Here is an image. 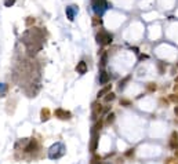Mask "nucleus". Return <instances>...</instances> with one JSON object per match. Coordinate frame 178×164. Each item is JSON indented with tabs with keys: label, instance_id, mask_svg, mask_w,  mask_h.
<instances>
[{
	"label": "nucleus",
	"instance_id": "nucleus-28",
	"mask_svg": "<svg viewBox=\"0 0 178 164\" xmlns=\"http://www.w3.org/2000/svg\"><path fill=\"white\" fill-rule=\"evenodd\" d=\"M139 60H148V55H145V54H141V55H139Z\"/></svg>",
	"mask_w": 178,
	"mask_h": 164
},
{
	"label": "nucleus",
	"instance_id": "nucleus-31",
	"mask_svg": "<svg viewBox=\"0 0 178 164\" xmlns=\"http://www.w3.org/2000/svg\"><path fill=\"white\" fill-rule=\"evenodd\" d=\"M175 157L178 159V148H177V149H175Z\"/></svg>",
	"mask_w": 178,
	"mask_h": 164
},
{
	"label": "nucleus",
	"instance_id": "nucleus-18",
	"mask_svg": "<svg viewBox=\"0 0 178 164\" xmlns=\"http://www.w3.org/2000/svg\"><path fill=\"white\" fill-rule=\"evenodd\" d=\"M164 164H178V159L177 157H169V159H166Z\"/></svg>",
	"mask_w": 178,
	"mask_h": 164
},
{
	"label": "nucleus",
	"instance_id": "nucleus-3",
	"mask_svg": "<svg viewBox=\"0 0 178 164\" xmlns=\"http://www.w3.org/2000/svg\"><path fill=\"white\" fill-rule=\"evenodd\" d=\"M93 10L97 15H101L106 9H108V3L106 0H93Z\"/></svg>",
	"mask_w": 178,
	"mask_h": 164
},
{
	"label": "nucleus",
	"instance_id": "nucleus-14",
	"mask_svg": "<svg viewBox=\"0 0 178 164\" xmlns=\"http://www.w3.org/2000/svg\"><path fill=\"white\" fill-rule=\"evenodd\" d=\"M104 97H105V98H104V101H105L106 104H108V102H112V101H113V99L116 98V95H115V94H113V93H108V94H106V95H104Z\"/></svg>",
	"mask_w": 178,
	"mask_h": 164
},
{
	"label": "nucleus",
	"instance_id": "nucleus-33",
	"mask_svg": "<svg viewBox=\"0 0 178 164\" xmlns=\"http://www.w3.org/2000/svg\"><path fill=\"white\" fill-rule=\"evenodd\" d=\"M95 164H102V163H101V161H98V163H95Z\"/></svg>",
	"mask_w": 178,
	"mask_h": 164
},
{
	"label": "nucleus",
	"instance_id": "nucleus-21",
	"mask_svg": "<svg viewBox=\"0 0 178 164\" xmlns=\"http://www.w3.org/2000/svg\"><path fill=\"white\" fill-rule=\"evenodd\" d=\"M120 105L122 106H130L131 101H128V99H120Z\"/></svg>",
	"mask_w": 178,
	"mask_h": 164
},
{
	"label": "nucleus",
	"instance_id": "nucleus-13",
	"mask_svg": "<svg viewBox=\"0 0 178 164\" xmlns=\"http://www.w3.org/2000/svg\"><path fill=\"white\" fill-rule=\"evenodd\" d=\"M7 90H9V87H7V84H4V83H0V98H3V97H6V94H7Z\"/></svg>",
	"mask_w": 178,
	"mask_h": 164
},
{
	"label": "nucleus",
	"instance_id": "nucleus-24",
	"mask_svg": "<svg viewBox=\"0 0 178 164\" xmlns=\"http://www.w3.org/2000/svg\"><path fill=\"white\" fill-rule=\"evenodd\" d=\"M98 161H101V157L95 155V156L93 157V160H91V164H95V163H98Z\"/></svg>",
	"mask_w": 178,
	"mask_h": 164
},
{
	"label": "nucleus",
	"instance_id": "nucleus-34",
	"mask_svg": "<svg viewBox=\"0 0 178 164\" xmlns=\"http://www.w3.org/2000/svg\"><path fill=\"white\" fill-rule=\"evenodd\" d=\"M177 66H178V63H177Z\"/></svg>",
	"mask_w": 178,
	"mask_h": 164
},
{
	"label": "nucleus",
	"instance_id": "nucleus-25",
	"mask_svg": "<svg viewBox=\"0 0 178 164\" xmlns=\"http://www.w3.org/2000/svg\"><path fill=\"white\" fill-rule=\"evenodd\" d=\"M32 24H35V18L29 17V18H28V19H26V25H28V26H30V25H32Z\"/></svg>",
	"mask_w": 178,
	"mask_h": 164
},
{
	"label": "nucleus",
	"instance_id": "nucleus-7",
	"mask_svg": "<svg viewBox=\"0 0 178 164\" xmlns=\"http://www.w3.org/2000/svg\"><path fill=\"white\" fill-rule=\"evenodd\" d=\"M76 12H77V7H76V6L67 7V17H68V19H69V21H73V19H75Z\"/></svg>",
	"mask_w": 178,
	"mask_h": 164
},
{
	"label": "nucleus",
	"instance_id": "nucleus-12",
	"mask_svg": "<svg viewBox=\"0 0 178 164\" xmlns=\"http://www.w3.org/2000/svg\"><path fill=\"white\" fill-rule=\"evenodd\" d=\"M40 119H42V121H47V120L50 119V111H48L47 108H46V109H42V113H40Z\"/></svg>",
	"mask_w": 178,
	"mask_h": 164
},
{
	"label": "nucleus",
	"instance_id": "nucleus-15",
	"mask_svg": "<svg viewBox=\"0 0 178 164\" xmlns=\"http://www.w3.org/2000/svg\"><path fill=\"white\" fill-rule=\"evenodd\" d=\"M128 80H130V76H127V77H124V79H123V80L119 81V90H123L124 87H126V83H127Z\"/></svg>",
	"mask_w": 178,
	"mask_h": 164
},
{
	"label": "nucleus",
	"instance_id": "nucleus-20",
	"mask_svg": "<svg viewBox=\"0 0 178 164\" xmlns=\"http://www.w3.org/2000/svg\"><path fill=\"white\" fill-rule=\"evenodd\" d=\"M101 127H102V121H101V120H100V121H97L95 123V125H94V131H100V130H101Z\"/></svg>",
	"mask_w": 178,
	"mask_h": 164
},
{
	"label": "nucleus",
	"instance_id": "nucleus-23",
	"mask_svg": "<svg viewBox=\"0 0 178 164\" xmlns=\"http://www.w3.org/2000/svg\"><path fill=\"white\" fill-rule=\"evenodd\" d=\"M101 24H102L101 18H98V17H94L93 18V25H101Z\"/></svg>",
	"mask_w": 178,
	"mask_h": 164
},
{
	"label": "nucleus",
	"instance_id": "nucleus-6",
	"mask_svg": "<svg viewBox=\"0 0 178 164\" xmlns=\"http://www.w3.org/2000/svg\"><path fill=\"white\" fill-rule=\"evenodd\" d=\"M98 138H100L98 132L93 130V131H91V143H90V150H91V152H95V150H97V145H98Z\"/></svg>",
	"mask_w": 178,
	"mask_h": 164
},
{
	"label": "nucleus",
	"instance_id": "nucleus-4",
	"mask_svg": "<svg viewBox=\"0 0 178 164\" xmlns=\"http://www.w3.org/2000/svg\"><path fill=\"white\" fill-rule=\"evenodd\" d=\"M39 149V143H37V141L35 139V138H32V139H29L26 142V145H25L24 150L26 153H32V152H36V150Z\"/></svg>",
	"mask_w": 178,
	"mask_h": 164
},
{
	"label": "nucleus",
	"instance_id": "nucleus-17",
	"mask_svg": "<svg viewBox=\"0 0 178 164\" xmlns=\"http://www.w3.org/2000/svg\"><path fill=\"white\" fill-rule=\"evenodd\" d=\"M156 88H157L156 83H148V86H146V90H148V91H151V93L156 91Z\"/></svg>",
	"mask_w": 178,
	"mask_h": 164
},
{
	"label": "nucleus",
	"instance_id": "nucleus-30",
	"mask_svg": "<svg viewBox=\"0 0 178 164\" xmlns=\"http://www.w3.org/2000/svg\"><path fill=\"white\" fill-rule=\"evenodd\" d=\"M174 91H175V93H178V83H177V86L174 87Z\"/></svg>",
	"mask_w": 178,
	"mask_h": 164
},
{
	"label": "nucleus",
	"instance_id": "nucleus-10",
	"mask_svg": "<svg viewBox=\"0 0 178 164\" xmlns=\"http://www.w3.org/2000/svg\"><path fill=\"white\" fill-rule=\"evenodd\" d=\"M111 90H112V84H106L104 88H101L100 91H98V94H97V97L98 98H101V97H104V95H106L108 93H111Z\"/></svg>",
	"mask_w": 178,
	"mask_h": 164
},
{
	"label": "nucleus",
	"instance_id": "nucleus-26",
	"mask_svg": "<svg viewBox=\"0 0 178 164\" xmlns=\"http://www.w3.org/2000/svg\"><path fill=\"white\" fill-rule=\"evenodd\" d=\"M170 101H173V102H175V104H177V102H178V95H174V94H173V95H170Z\"/></svg>",
	"mask_w": 178,
	"mask_h": 164
},
{
	"label": "nucleus",
	"instance_id": "nucleus-16",
	"mask_svg": "<svg viewBox=\"0 0 178 164\" xmlns=\"http://www.w3.org/2000/svg\"><path fill=\"white\" fill-rule=\"evenodd\" d=\"M113 121H115V113H109L108 116H106L105 123H106V124H112Z\"/></svg>",
	"mask_w": 178,
	"mask_h": 164
},
{
	"label": "nucleus",
	"instance_id": "nucleus-27",
	"mask_svg": "<svg viewBox=\"0 0 178 164\" xmlns=\"http://www.w3.org/2000/svg\"><path fill=\"white\" fill-rule=\"evenodd\" d=\"M133 155H134V149H128V150L126 152V156H127V157H130V156H133Z\"/></svg>",
	"mask_w": 178,
	"mask_h": 164
},
{
	"label": "nucleus",
	"instance_id": "nucleus-29",
	"mask_svg": "<svg viewBox=\"0 0 178 164\" xmlns=\"http://www.w3.org/2000/svg\"><path fill=\"white\" fill-rule=\"evenodd\" d=\"M174 112H175V114H177V117H178V106H175V109H174Z\"/></svg>",
	"mask_w": 178,
	"mask_h": 164
},
{
	"label": "nucleus",
	"instance_id": "nucleus-22",
	"mask_svg": "<svg viewBox=\"0 0 178 164\" xmlns=\"http://www.w3.org/2000/svg\"><path fill=\"white\" fill-rule=\"evenodd\" d=\"M15 4V0H4V6L6 7H11Z\"/></svg>",
	"mask_w": 178,
	"mask_h": 164
},
{
	"label": "nucleus",
	"instance_id": "nucleus-2",
	"mask_svg": "<svg viewBox=\"0 0 178 164\" xmlns=\"http://www.w3.org/2000/svg\"><path fill=\"white\" fill-rule=\"evenodd\" d=\"M97 43L101 46H108L112 43V40H113V36L111 35L109 32H106V30H101L98 35H97Z\"/></svg>",
	"mask_w": 178,
	"mask_h": 164
},
{
	"label": "nucleus",
	"instance_id": "nucleus-1",
	"mask_svg": "<svg viewBox=\"0 0 178 164\" xmlns=\"http://www.w3.org/2000/svg\"><path fill=\"white\" fill-rule=\"evenodd\" d=\"M65 155V145L62 142H55L50 149H48V157L51 160H57V159L62 157Z\"/></svg>",
	"mask_w": 178,
	"mask_h": 164
},
{
	"label": "nucleus",
	"instance_id": "nucleus-9",
	"mask_svg": "<svg viewBox=\"0 0 178 164\" xmlns=\"http://www.w3.org/2000/svg\"><path fill=\"white\" fill-rule=\"evenodd\" d=\"M170 146L173 148V149H177L178 148V132L174 131L171 134V141H170Z\"/></svg>",
	"mask_w": 178,
	"mask_h": 164
},
{
	"label": "nucleus",
	"instance_id": "nucleus-19",
	"mask_svg": "<svg viewBox=\"0 0 178 164\" xmlns=\"http://www.w3.org/2000/svg\"><path fill=\"white\" fill-rule=\"evenodd\" d=\"M106 60H108V54L104 53L102 54V58H101V66H105L106 65Z\"/></svg>",
	"mask_w": 178,
	"mask_h": 164
},
{
	"label": "nucleus",
	"instance_id": "nucleus-32",
	"mask_svg": "<svg viewBox=\"0 0 178 164\" xmlns=\"http://www.w3.org/2000/svg\"><path fill=\"white\" fill-rule=\"evenodd\" d=\"M175 83H178V76H177V77H175Z\"/></svg>",
	"mask_w": 178,
	"mask_h": 164
},
{
	"label": "nucleus",
	"instance_id": "nucleus-5",
	"mask_svg": "<svg viewBox=\"0 0 178 164\" xmlns=\"http://www.w3.org/2000/svg\"><path fill=\"white\" fill-rule=\"evenodd\" d=\"M54 114H55V117H58V119H61V120H69L70 117H72V113H70V112L65 111V109H61V108L54 112Z\"/></svg>",
	"mask_w": 178,
	"mask_h": 164
},
{
	"label": "nucleus",
	"instance_id": "nucleus-11",
	"mask_svg": "<svg viewBox=\"0 0 178 164\" xmlns=\"http://www.w3.org/2000/svg\"><path fill=\"white\" fill-rule=\"evenodd\" d=\"M108 81H109V75L105 70H101L100 72V84H106Z\"/></svg>",
	"mask_w": 178,
	"mask_h": 164
},
{
	"label": "nucleus",
	"instance_id": "nucleus-8",
	"mask_svg": "<svg viewBox=\"0 0 178 164\" xmlns=\"http://www.w3.org/2000/svg\"><path fill=\"white\" fill-rule=\"evenodd\" d=\"M76 72H77L79 75L87 73V63H86L84 61H80V62L77 63V66H76Z\"/></svg>",
	"mask_w": 178,
	"mask_h": 164
}]
</instances>
